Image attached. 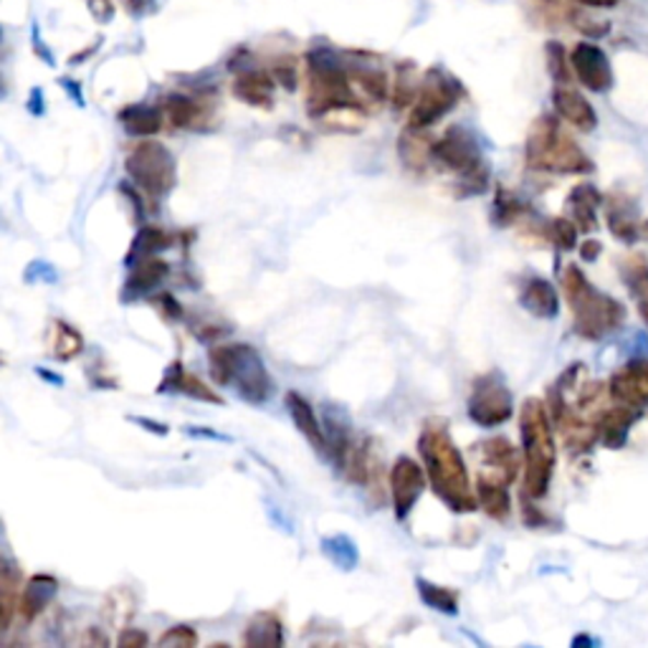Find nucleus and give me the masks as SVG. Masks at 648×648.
I'll return each instance as SVG.
<instances>
[{
    "mask_svg": "<svg viewBox=\"0 0 648 648\" xmlns=\"http://www.w3.org/2000/svg\"><path fill=\"white\" fill-rule=\"evenodd\" d=\"M418 451L424 456L428 482L445 501V507H451L459 514L474 512L476 505H479V497L472 491L466 461L456 449V443H453L445 424H439V420L426 424L418 441Z\"/></svg>",
    "mask_w": 648,
    "mask_h": 648,
    "instance_id": "nucleus-1",
    "label": "nucleus"
},
{
    "mask_svg": "<svg viewBox=\"0 0 648 648\" xmlns=\"http://www.w3.org/2000/svg\"><path fill=\"white\" fill-rule=\"evenodd\" d=\"M339 109H362L352 92L350 69L329 48H312L306 54V112L317 119Z\"/></svg>",
    "mask_w": 648,
    "mask_h": 648,
    "instance_id": "nucleus-2",
    "label": "nucleus"
},
{
    "mask_svg": "<svg viewBox=\"0 0 648 648\" xmlns=\"http://www.w3.org/2000/svg\"><path fill=\"white\" fill-rule=\"evenodd\" d=\"M210 375L218 385L236 387L243 401L262 405L274 395V380L269 370L264 368L262 355L251 345L243 343H225L216 345L208 352Z\"/></svg>",
    "mask_w": 648,
    "mask_h": 648,
    "instance_id": "nucleus-3",
    "label": "nucleus"
},
{
    "mask_svg": "<svg viewBox=\"0 0 648 648\" xmlns=\"http://www.w3.org/2000/svg\"><path fill=\"white\" fill-rule=\"evenodd\" d=\"M524 445V491L526 497H545L555 472V439L547 408L537 398H530L520 413Z\"/></svg>",
    "mask_w": 648,
    "mask_h": 648,
    "instance_id": "nucleus-4",
    "label": "nucleus"
},
{
    "mask_svg": "<svg viewBox=\"0 0 648 648\" xmlns=\"http://www.w3.org/2000/svg\"><path fill=\"white\" fill-rule=\"evenodd\" d=\"M563 289L575 314V332L582 337L601 339L608 332L618 329L626 320L623 304L590 287L578 266H567L563 274Z\"/></svg>",
    "mask_w": 648,
    "mask_h": 648,
    "instance_id": "nucleus-5",
    "label": "nucleus"
},
{
    "mask_svg": "<svg viewBox=\"0 0 648 648\" xmlns=\"http://www.w3.org/2000/svg\"><path fill=\"white\" fill-rule=\"evenodd\" d=\"M526 165L547 173L580 175L593 170V162L582 152L572 137H567L555 117H540L534 121L524 144Z\"/></svg>",
    "mask_w": 648,
    "mask_h": 648,
    "instance_id": "nucleus-6",
    "label": "nucleus"
},
{
    "mask_svg": "<svg viewBox=\"0 0 648 648\" xmlns=\"http://www.w3.org/2000/svg\"><path fill=\"white\" fill-rule=\"evenodd\" d=\"M433 160L443 167L461 175L459 196H479L489 183V167L482 158L479 142L464 127H451L439 142L433 144Z\"/></svg>",
    "mask_w": 648,
    "mask_h": 648,
    "instance_id": "nucleus-7",
    "label": "nucleus"
},
{
    "mask_svg": "<svg viewBox=\"0 0 648 648\" xmlns=\"http://www.w3.org/2000/svg\"><path fill=\"white\" fill-rule=\"evenodd\" d=\"M127 175L137 183V188L148 193L152 198L167 196L175 188L177 167L175 158L165 144L160 142H140L135 144L127 155Z\"/></svg>",
    "mask_w": 648,
    "mask_h": 648,
    "instance_id": "nucleus-8",
    "label": "nucleus"
},
{
    "mask_svg": "<svg viewBox=\"0 0 648 648\" xmlns=\"http://www.w3.org/2000/svg\"><path fill=\"white\" fill-rule=\"evenodd\" d=\"M464 89L453 77L445 74L441 69H431L420 81V92L413 102V109L408 115L410 129H426L439 121L441 117L456 107Z\"/></svg>",
    "mask_w": 648,
    "mask_h": 648,
    "instance_id": "nucleus-9",
    "label": "nucleus"
},
{
    "mask_svg": "<svg viewBox=\"0 0 648 648\" xmlns=\"http://www.w3.org/2000/svg\"><path fill=\"white\" fill-rule=\"evenodd\" d=\"M512 393L497 375L479 378L468 395V418L484 428L507 424L512 418Z\"/></svg>",
    "mask_w": 648,
    "mask_h": 648,
    "instance_id": "nucleus-10",
    "label": "nucleus"
},
{
    "mask_svg": "<svg viewBox=\"0 0 648 648\" xmlns=\"http://www.w3.org/2000/svg\"><path fill=\"white\" fill-rule=\"evenodd\" d=\"M426 489V474L416 461L401 456L391 468V491H393V509L398 520H405L410 509L416 507L420 494Z\"/></svg>",
    "mask_w": 648,
    "mask_h": 648,
    "instance_id": "nucleus-11",
    "label": "nucleus"
},
{
    "mask_svg": "<svg viewBox=\"0 0 648 648\" xmlns=\"http://www.w3.org/2000/svg\"><path fill=\"white\" fill-rule=\"evenodd\" d=\"M575 77L590 92H608L613 86V69L608 56L593 44H578L570 54Z\"/></svg>",
    "mask_w": 648,
    "mask_h": 648,
    "instance_id": "nucleus-12",
    "label": "nucleus"
},
{
    "mask_svg": "<svg viewBox=\"0 0 648 648\" xmlns=\"http://www.w3.org/2000/svg\"><path fill=\"white\" fill-rule=\"evenodd\" d=\"M611 393L615 401L630 405V408L648 405V360H634L615 372L611 380Z\"/></svg>",
    "mask_w": 648,
    "mask_h": 648,
    "instance_id": "nucleus-13",
    "label": "nucleus"
},
{
    "mask_svg": "<svg viewBox=\"0 0 648 648\" xmlns=\"http://www.w3.org/2000/svg\"><path fill=\"white\" fill-rule=\"evenodd\" d=\"M479 453L484 459V466H489V472H482L479 476L486 479L512 484L517 472H520V456H517L514 445L507 439H489L486 443H479Z\"/></svg>",
    "mask_w": 648,
    "mask_h": 648,
    "instance_id": "nucleus-14",
    "label": "nucleus"
},
{
    "mask_svg": "<svg viewBox=\"0 0 648 648\" xmlns=\"http://www.w3.org/2000/svg\"><path fill=\"white\" fill-rule=\"evenodd\" d=\"M553 104L565 121H570L572 127L582 129V132H593L598 125L595 109L590 107V102L580 92H575L570 86H557L553 92Z\"/></svg>",
    "mask_w": 648,
    "mask_h": 648,
    "instance_id": "nucleus-15",
    "label": "nucleus"
},
{
    "mask_svg": "<svg viewBox=\"0 0 648 648\" xmlns=\"http://www.w3.org/2000/svg\"><path fill=\"white\" fill-rule=\"evenodd\" d=\"M56 593H59V580L51 578V575H34L21 590L19 613L26 621L38 618V615L51 605Z\"/></svg>",
    "mask_w": 648,
    "mask_h": 648,
    "instance_id": "nucleus-16",
    "label": "nucleus"
},
{
    "mask_svg": "<svg viewBox=\"0 0 648 648\" xmlns=\"http://www.w3.org/2000/svg\"><path fill=\"white\" fill-rule=\"evenodd\" d=\"M233 94L251 107L269 109L274 102V79L262 69H246L233 81Z\"/></svg>",
    "mask_w": 648,
    "mask_h": 648,
    "instance_id": "nucleus-17",
    "label": "nucleus"
},
{
    "mask_svg": "<svg viewBox=\"0 0 648 648\" xmlns=\"http://www.w3.org/2000/svg\"><path fill=\"white\" fill-rule=\"evenodd\" d=\"M287 410L291 420H294V426L299 428V433H302L317 451L322 453L327 451V433H324V426L320 424V418L314 416L310 401L291 391L287 393Z\"/></svg>",
    "mask_w": 648,
    "mask_h": 648,
    "instance_id": "nucleus-18",
    "label": "nucleus"
},
{
    "mask_svg": "<svg viewBox=\"0 0 648 648\" xmlns=\"http://www.w3.org/2000/svg\"><path fill=\"white\" fill-rule=\"evenodd\" d=\"M167 277V264L158 256L140 258V262L132 264V271H129L127 284H125V299H135L148 294L150 289H155L158 284Z\"/></svg>",
    "mask_w": 648,
    "mask_h": 648,
    "instance_id": "nucleus-19",
    "label": "nucleus"
},
{
    "mask_svg": "<svg viewBox=\"0 0 648 648\" xmlns=\"http://www.w3.org/2000/svg\"><path fill=\"white\" fill-rule=\"evenodd\" d=\"M522 306L532 312L540 320H553L560 312V299L549 281L545 279H530L522 289Z\"/></svg>",
    "mask_w": 648,
    "mask_h": 648,
    "instance_id": "nucleus-20",
    "label": "nucleus"
},
{
    "mask_svg": "<svg viewBox=\"0 0 648 648\" xmlns=\"http://www.w3.org/2000/svg\"><path fill=\"white\" fill-rule=\"evenodd\" d=\"M162 109L158 107H148V104H129L119 112V121L125 127L127 135L132 137H152L162 129Z\"/></svg>",
    "mask_w": 648,
    "mask_h": 648,
    "instance_id": "nucleus-21",
    "label": "nucleus"
},
{
    "mask_svg": "<svg viewBox=\"0 0 648 648\" xmlns=\"http://www.w3.org/2000/svg\"><path fill=\"white\" fill-rule=\"evenodd\" d=\"M570 213L572 221L580 231H593L598 225V206H601V193H598L593 185L582 183L578 188H572L570 198Z\"/></svg>",
    "mask_w": 648,
    "mask_h": 648,
    "instance_id": "nucleus-22",
    "label": "nucleus"
},
{
    "mask_svg": "<svg viewBox=\"0 0 648 648\" xmlns=\"http://www.w3.org/2000/svg\"><path fill=\"white\" fill-rule=\"evenodd\" d=\"M21 601V572L13 563H3L0 570V630H8Z\"/></svg>",
    "mask_w": 648,
    "mask_h": 648,
    "instance_id": "nucleus-23",
    "label": "nucleus"
},
{
    "mask_svg": "<svg viewBox=\"0 0 648 648\" xmlns=\"http://www.w3.org/2000/svg\"><path fill=\"white\" fill-rule=\"evenodd\" d=\"M243 644L251 648H266V646H281L284 644V628L274 613H258L251 618L246 626Z\"/></svg>",
    "mask_w": 648,
    "mask_h": 648,
    "instance_id": "nucleus-24",
    "label": "nucleus"
},
{
    "mask_svg": "<svg viewBox=\"0 0 648 648\" xmlns=\"http://www.w3.org/2000/svg\"><path fill=\"white\" fill-rule=\"evenodd\" d=\"M476 497H479L482 509L491 517V520H507L509 509H512L507 484L479 476V482H476Z\"/></svg>",
    "mask_w": 648,
    "mask_h": 648,
    "instance_id": "nucleus-25",
    "label": "nucleus"
},
{
    "mask_svg": "<svg viewBox=\"0 0 648 648\" xmlns=\"http://www.w3.org/2000/svg\"><path fill=\"white\" fill-rule=\"evenodd\" d=\"M634 418H636V408H630V405H623V403L618 408L605 413L598 428H601V439L608 449H621L623 441H626L630 424H634Z\"/></svg>",
    "mask_w": 648,
    "mask_h": 648,
    "instance_id": "nucleus-26",
    "label": "nucleus"
},
{
    "mask_svg": "<svg viewBox=\"0 0 648 648\" xmlns=\"http://www.w3.org/2000/svg\"><path fill=\"white\" fill-rule=\"evenodd\" d=\"M170 387H175V391L190 395V398H196V401L221 403V398H218V395L210 391V387L202 383L198 375H190V372H185L181 364H175V368L167 372L165 380H162L160 391H170Z\"/></svg>",
    "mask_w": 648,
    "mask_h": 648,
    "instance_id": "nucleus-27",
    "label": "nucleus"
},
{
    "mask_svg": "<svg viewBox=\"0 0 648 648\" xmlns=\"http://www.w3.org/2000/svg\"><path fill=\"white\" fill-rule=\"evenodd\" d=\"M162 115L173 127H196L202 117V107L193 100V96L185 94H170L162 102Z\"/></svg>",
    "mask_w": 648,
    "mask_h": 648,
    "instance_id": "nucleus-28",
    "label": "nucleus"
},
{
    "mask_svg": "<svg viewBox=\"0 0 648 648\" xmlns=\"http://www.w3.org/2000/svg\"><path fill=\"white\" fill-rule=\"evenodd\" d=\"M420 132H424V129L408 127V132L401 135V144H398L403 162L413 170H424V167H428V162L433 160V144L436 142L431 144L428 140H424Z\"/></svg>",
    "mask_w": 648,
    "mask_h": 648,
    "instance_id": "nucleus-29",
    "label": "nucleus"
},
{
    "mask_svg": "<svg viewBox=\"0 0 648 648\" xmlns=\"http://www.w3.org/2000/svg\"><path fill=\"white\" fill-rule=\"evenodd\" d=\"M51 345H54V355L59 360H74L77 355L84 350V339H81L79 332L71 327L67 322H54L51 327Z\"/></svg>",
    "mask_w": 648,
    "mask_h": 648,
    "instance_id": "nucleus-30",
    "label": "nucleus"
},
{
    "mask_svg": "<svg viewBox=\"0 0 648 648\" xmlns=\"http://www.w3.org/2000/svg\"><path fill=\"white\" fill-rule=\"evenodd\" d=\"M170 246V236L162 229H152V225H144V229L137 233V239L132 243V251H129L127 256V264L132 266L135 262H140V258H148V256H155L158 251L167 248Z\"/></svg>",
    "mask_w": 648,
    "mask_h": 648,
    "instance_id": "nucleus-31",
    "label": "nucleus"
},
{
    "mask_svg": "<svg viewBox=\"0 0 648 648\" xmlns=\"http://www.w3.org/2000/svg\"><path fill=\"white\" fill-rule=\"evenodd\" d=\"M416 586H418L420 598H424V603L428 608H433V611H439V613H449V615L459 613V595L453 593V590L433 586V582H428V580H416Z\"/></svg>",
    "mask_w": 648,
    "mask_h": 648,
    "instance_id": "nucleus-32",
    "label": "nucleus"
},
{
    "mask_svg": "<svg viewBox=\"0 0 648 648\" xmlns=\"http://www.w3.org/2000/svg\"><path fill=\"white\" fill-rule=\"evenodd\" d=\"M322 553L335 563L339 570H352L358 565V547L350 537L345 534H335V537L322 540Z\"/></svg>",
    "mask_w": 648,
    "mask_h": 648,
    "instance_id": "nucleus-33",
    "label": "nucleus"
},
{
    "mask_svg": "<svg viewBox=\"0 0 648 648\" xmlns=\"http://www.w3.org/2000/svg\"><path fill=\"white\" fill-rule=\"evenodd\" d=\"M420 92V81L413 63H403L398 69V79H395V89H393V104L398 109L408 107V104L416 102V96Z\"/></svg>",
    "mask_w": 648,
    "mask_h": 648,
    "instance_id": "nucleus-34",
    "label": "nucleus"
},
{
    "mask_svg": "<svg viewBox=\"0 0 648 648\" xmlns=\"http://www.w3.org/2000/svg\"><path fill=\"white\" fill-rule=\"evenodd\" d=\"M608 223H611L613 236H618L623 241H634L638 236V221L630 213L628 206L615 200L613 206H608Z\"/></svg>",
    "mask_w": 648,
    "mask_h": 648,
    "instance_id": "nucleus-35",
    "label": "nucleus"
},
{
    "mask_svg": "<svg viewBox=\"0 0 648 648\" xmlns=\"http://www.w3.org/2000/svg\"><path fill=\"white\" fill-rule=\"evenodd\" d=\"M350 77H352V84H358L370 100L383 102L387 96V79L380 69L358 67V69H350Z\"/></svg>",
    "mask_w": 648,
    "mask_h": 648,
    "instance_id": "nucleus-36",
    "label": "nucleus"
},
{
    "mask_svg": "<svg viewBox=\"0 0 648 648\" xmlns=\"http://www.w3.org/2000/svg\"><path fill=\"white\" fill-rule=\"evenodd\" d=\"M549 239L555 241V246L570 251L578 243V225H575V221H567V218H555L549 223Z\"/></svg>",
    "mask_w": 648,
    "mask_h": 648,
    "instance_id": "nucleus-37",
    "label": "nucleus"
},
{
    "mask_svg": "<svg viewBox=\"0 0 648 648\" xmlns=\"http://www.w3.org/2000/svg\"><path fill=\"white\" fill-rule=\"evenodd\" d=\"M160 646H175V648H193L198 644L196 630L190 626H173L167 634L160 636Z\"/></svg>",
    "mask_w": 648,
    "mask_h": 648,
    "instance_id": "nucleus-38",
    "label": "nucleus"
},
{
    "mask_svg": "<svg viewBox=\"0 0 648 648\" xmlns=\"http://www.w3.org/2000/svg\"><path fill=\"white\" fill-rule=\"evenodd\" d=\"M547 67L549 74H553L560 84H565L570 74H567V59H565V48L560 44H547Z\"/></svg>",
    "mask_w": 648,
    "mask_h": 648,
    "instance_id": "nucleus-39",
    "label": "nucleus"
},
{
    "mask_svg": "<svg viewBox=\"0 0 648 648\" xmlns=\"http://www.w3.org/2000/svg\"><path fill=\"white\" fill-rule=\"evenodd\" d=\"M274 79L279 81V84H284L287 89H297V69L291 67L289 61H279L277 67H274Z\"/></svg>",
    "mask_w": 648,
    "mask_h": 648,
    "instance_id": "nucleus-40",
    "label": "nucleus"
},
{
    "mask_svg": "<svg viewBox=\"0 0 648 648\" xmlns=\"http://www.w3.org/2000/svg\"><path fill=\"white\" fill-rule=\"evenodd\" d=\"M117 644L121 648H142L144 644H148V636L142 634V630H135V628H125L117 638Z\"/></svg>",
    "mask_w": 648,
    "mask_h": 648,
    "instance_id": "nucleus-41",
    "label": "nucleus"
},
{
    "mask_svg": "<svg viewBox=\"0 0 648 648\" xmlns=\"http://www.w3.org/2000/svg\"><path fill=\"white\" fill-rule=\"evenodd\" d=\"M89 11L96 21H109L112 13H115V8H112V0H86Z\"/></svg>",
    "mask_w": 648,
    "mask_h": 648,
    "instance_id": "nucleus-42",
    "label": "nucleus"
},
{
    "mask_svg": "<svg viewBox=\"0 0 648 648\" xmlns=\"http://www.w3.org/2000/svg\"><path fill=\"white\" fill-rule=\"evenodd\" d=\"M580 254H582V258H586V262H593V258H598V254H601V243L586 241V243H582Z\"/></svg>",
    "mask_w": 648,
    "mask_h": 648,
    "instance_id": "nucleus-43",
    "label": "nucleus"
},
{
    "mask_svg": "<svg viewBox=\"0 0 648 648\" xmlns=\"http://www.w3.org/2000/svg\"><path fill=\"white\" fill-rule=\"evenodd\" d=\"M578 3L588 8H613L618 0H578Z\"/></svg>",
    "mask_w": 648,
    "mask_h": 648,
    "instance_id": "nucleus-44",
    "label": "nucleus"
},
{
    "mask_svg": "<svg viewBox=\"0 0 648 648\" xmlns=\"http://www.w3.org/2000/svg\"><path fill=\"white\" fill-rule=\"evenodd\" d=\"M638 236H641L644 241H648V221H644L641 225H638Z\"/></svg>",
    "mask_w": 648,
    "mask_h": 648,
    "instance_id": "nucleus-45",
    "label": "nucleus"
}]
</instances>
